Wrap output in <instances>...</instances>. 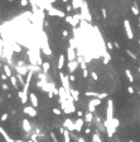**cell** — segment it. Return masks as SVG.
Segmentation results:
<instances>
[{
    "instance_id": "11",
    "label": "cell",
    "mask_w": 140,
    "mask_h": 142,
    "mask_svg": "<svg viewBox=\"0 0 140 142\" xmlns=\"http://www.w3.org/2000/svg\"><path fill=\"white\" fill-rule=\"evenodd\" d=\"M78 65H80V64H78L77 61H68V70H70V72H71V74L75 72Z\"/></svg>"
},
{
    "instance_id": "1",
    "label": "cell",
    "mask_w": 140,
    "mask_h": 142,
    "mask_svg": "<svg viewBox=\"0 0 140 142\" xmlns=\"http://www.w3.org/2000/svg\"><path fill=\"white\" fill-rule=\"evenodd\" d=\"M114 119V102L111 99L107 100V109H106V121L104 122V127L107 131L111 126V121Z\"/></svg>"
},
{
    "instance_id": "41",
    "label": "cell",
    "mask_w": 140,
    "mask_h": 142,
    "mask_svg": "<svg viewBox=\"0 0 140 142\" xmlns=\"http://www.w3.org/2000/svg\"><path fill=\"white\" fill-rule=\"evenodd\" d=\"M102 17L106 18L107 17V13H106V9H102Z\"/></svg>"
},
{
    "instance_id": "29",
    "label": "cell",
    "mask_w": 140,
    "mask_h": 142,
    "mask_svg": "<svg viewBox=\"0 0 140 142\" xmlns=\"http://www.w3.org/2000/svg\"><path fill=\"white\" fill-rule=\"evenodd\" d=\"M91 76H92V79H93L95 81H97V80H99V75H97V74L95 72V71H91Z\"/></svg>"
},
{
    "instance_id": "20",
    "label": "cell",
    "mask_w": 140,
    "mask_h": 142,
    "mask_svg": "<svg viewBox=\"0 0 140 142\" xmlns=\"http://www.w3.org/2000/svg\"><path fill=\"white\" fill-rule=\"evenodd\" d=\"M4 71H5V75L8 76V77H11V76H13L11 70H10V67H9L8 65H5V66H4Z\"/></svg>"
},
{
    "instance_id": "13",
    "label": "cell",
    "mask_w": 140,
    "mask_h": 142,
    "mask_svg": "<svg viewBox=\"0 0 140 142\" xmlns=\"http://www.w3.org/2000/svg\"><path fill=\"white\" fill-rule=\"evenodd\" d=\"M71 95H72L73 100H75V102H78V99H80L78 90H76V89H72V88H71Z\"/></svg>"
},
{
    "instance_id": "22",
    "label": "cell",
    "mask_w": 140,
    "mask_h": 142,
    "mask_svg": "<svg viewBox=\"0 0 140 142\" xmlns=\"http://www.w3.org/2000/svg\"><path fill=\"white\" fill-rule=\"evenodd\" d=\"M102 57H104V64H109L110 61H111V56H110L109 52H107V53H105Z\"/></svg>"
},
{
    "instance_id": "18",
    "label": "cell",
    "mask_w": 140,
    "mask_h": 142,
    "mask_svg": "<svg viewBox=\"0 0 140 142\" xmlns=\"http://www.w3.org/2000/svg\"><path fill=\"white\" fill-rule=\"evenodd\" d=\"M92 119H93V116H92V113L90 112V113H87V114L85 116V123H88V124H90V123L92 122Z\"/></svg>"
},
{
    "instance_id": "15",
    "label": "cell",
    "mask_w": 140,
    "mask_h": 142,
    "mask_svg": "<svg viewBox=\"0 0 140 142\" xmlns=\"http://www.w3.org/2000/svg\"><path fill=\"white\" fill-rule=\"evenodd\" d=\"M82 1L83 0H72V6H73V9H80L81 8V5H82Z\"/></svg>"
},
{
    "instance_id": "32",
    "label": "cell",
    "mask_w": 140,
    "mask_h": 142,
    "mask_svg": "<svg viewBox=\"0 0 140 142\" xmlns=\"http://www.w3.org/2000/svg\"><path fill=\"white\" fill-rule=\"evenodd\" d=\"M88 110H90L91 113H95V112H96V107H93V105H90V104H88Z\"/></svg>"
},
{
    "instance_id": "52",
    "label": "cell",
    "mask_w": 140,
    "mask_h": 142,
    "mask_svg": "<svg viewBox=\"0 0 140 142\" xmlns=\"http://www.w3.org/2000/svg\"><path fill=\"white\" fill-rule=\"evenodd\" d=\"M91 142H95V141H93V140H92V141H91Z\"/></svg>"
},
{
    "instance_id": "24",
    "label": "cell",
    "mask_w": 140,
    "mask_h": 142,
    "mask_svg": "<svg viewBox=\"0 0 140 142\" xmlns=\"http://www.w3.org/2000/svg\"><path fill=\"white\" fill-rule=\"evenodd\" d=\"M10 83H11V85H13L14 88H18V81H17V77H15V76H11V77H10Z\"/></svg>"
},
{
    "instance_id": "6",
    "label": "cell",
    "mask_w": 140,
    "mask_h": 142,
    "mask_svg": "<svg viewBox=\"0 0 140 142\" xmlns=\"http://www.w3.org/2000/svg\"><path fill=\"white\" fill-rule=\"evenodd\" d=\"M63 126L66 127V129L70 131V132H73V131H75V122L71 121V119H66V121L63 122Z\"/></svg>"
},
{
    "instance_id": "38",
    "label": "cell",
    "mask_w": 140,
    "mask_h": 142,
    "mask_svg": "<svg viewBox=\"0 0 140 142\" xmlns=\"http://www.w3.org/2000/svg\"><path fill=\"white\" fill-rule=\"evenodd\" d=\"M66 10H67L68 13L72 12V10H73V6H72V5H67V6H66Z\"/></svg>"
},
{
    "instance_id": "43",
    "label": "cell",
    "mask_w": 140,
    "mask_h": 142,
    "mask_svg": "<svg viewBox=\"0 0 140 142\" xmlns=\"http://www.w3.org/2000/svg\"><path fill=\"white\" fill-rule=\"evenodd\" d=\"M77 141H78V142H86V140H85L83 137H77Z\"/></svg>"
},
{
    "instance_id": "10",
    "label": "cell",
    "mask_w": 140,
    "mask_h": 142,
    "mask_svg": "<svg viewBox=\"0 0 140 142\" xmlns=\"http://www.w3.org/2000/svg\"><path fill=\"white\" fill-rule=\"evenodd\" d=\"M21 127H23V129L25 132H30L32 131V124L29 123L28 119H23V121H21Z\"/></svg>"
},
{
    "instance_id": "45",
    "label": "cell",
    "mask_w": 140,
    "mask_h": 142,
    "mask_svg": "<svg viewBox=\"0 0 140 142\" xmlns=\"http://www.w3.org/2000/svg\"><path fill=\"white\" fill-rule=\"evenodd\" d=\"M85 133H86V134H90V133H91V129H90V128H86V129H85Z\"/></svg>"
},
{
    "instance_id": "12",
    "label": "cell",
    "mask_w": 140,
    "mask_h": 142,
    "mask_svg": "<svg viewBox=\"0 0 140 142\" xmlns=\"http://www.w3.org/2000/svg\"><path fill=\"white\" fill-rule=\"evenodd\" d=\"M18 96L20 98L21 104H25V103L28 102V94H25L23 90H19V91H18Z\"/></svg>"
},
{
    "instance_id": "4",
    "label": "cell",
    "mask_w": 140,
    "mask_h": 142,
    "mask_svg": "<svg viewBox=\"0 0 140 142\" xmlns=\"http://www.w3.org/2000/svg\"><path fill=\"white\" fill-rule=\"evenodd\" d=\"M124 28H125V32H126V36L129 39H132L134 38V32H132V28H131V24H130V20L125 19L124 20Z\"/></svg>"
},
{
    "instance_id": "51",
    "label": "cell",
    "mask_w": 140,
    "mask_h": 142,
    "mask_svg": "<svg viewBox=\"0 0 140 142\" xmlns=\"http://www.w3.org/2000/svg\"><path fill=\"white\" fill-rule=\"evenodd\" d=\"M139 72H140V67H139Z\"/></svg>"
},
{
    "instance_id": "14",
    "label": "cell",
    "mask_w": 140,
    "mask_h": 142,
    "mask_svg": "<svg viewBox=\"0 0 140 142\" xmlns=\"http://www.w3.org/2000/svg\"><path fill=\"white\" fill-rule=\"evenodd\" d=\"M64 60H66L64 55H60V58H58V69H60V70L63 69V66H64Z\"/></svg>"
},
{
    "instance_id": "27",
    "label": "cell",
    "mask_w": 140,
    "mask_h": 142,
    "mask_svg": "<svg viewBox=\"0 0 140 142\" xmlns=\"http://www.w3.org/2000/svg\"><path fill=\"white\" fill-rule=\"evenodd\" d=\"M64 19H66V22H67V23H70V24L72 26V22H73V17H72V15H67Z\"/></svg>"
},
{
    "instance_id": "25",
    "label": "cell",
    "mask_w": 140,
    "mask_h": 142,
    "mask_svg": "<svg viewBox=\"0 0 140 142\" xmlns=\"http://www.w3.org/2000/svg\"><path fill=\"white\" fill-rule=\"evenodd\" d=\"M17 79L19 80V84H21V85H23V86H24V84H25V81H24V79H23V76H21V75H20V74H18V75H17Z\"/></svg>"
},
{
    "instance_id": "36",
    "label": "cell",
    "mask_w": 140,
    "mask_h": 142,
    "mask_svg": "<svg viewBox=\"0 0 140 142\" xmlns=\"http://www.w3.org/2000/svg\"><path fill=\"white\" fill-rule=\"evenodd\" d=\"M28 3H29V0H20V5H23V6L28 5Z\"/></svg>"
},
{
    "instance_id": "8",
    "label": "cell",
    "mask_w": 140,
    "mask_h": 142,
    "mask_svg": "<svg viewBox=\"0 0 140 142\" xmlns=\"http://www.w3.org/2000/svg\"><path fill=\"white\" fill-rule=\"evenodd\" d=\"M24 113L25 114H28L29 117H37V110H35V108L34 107H25L24 108Z\"/></svg>"
},
{
    "instance_id": "34",
    "label": "cell",
    "mask_w": 140,
    "mask_h": 142,
    "mask_svg": "<svg viewBox=\"0 0 140 142\" xmlns=\"http://www.w3.org/2000/svg\"><path fill=\"white\" fill-rule=\"evenodd\" d=\"M126 53H128V55H129L130 57H132V58H134V60H136V56H135L134 53H132L131 51H129V50H128V51H126Z\"/></svg>"
},
{
    "instance_id": "26",
    "label": "cell",
    "mask_w": 140,
    "mask_h": 142,
    "mask_svg": "<svg viewBox=\"0 0 140 142\" xmlns=\"http://www.w3.org/2000/svg\"><path fill=\"white\" fill-rule=\"evenodd\" d=\"M131 12H132V13H134V14H135V15H139V14H140V12H139V9L136 8V6H135V5H132V6H131Z\"/></svg>"
},
{
    "instance_id": "53",
    "label": "cell",
    "mask_w": 140,
    "mask_h": 142,
    "mask_svg": "<svg viewBox=\"0 0 140 142\" xmlns=\"http://www.w3.org/2000/svg\"><path fill=\"white\" fill-rule=\"evenodd\" d=\"M9 1H13V0H9Z\"/></svg>"
},
{
    "instance_id": "19",
    "label": "cell",
    "mask_w": 140,
    "mask_h": 142,
    "mask_svg": "<svg viewBox=\"0 0 140 142\" xmlns=\"http://www.w3.org/2000/svg\"><path fill=\"white\" fill-rule=\"evenodd\" d=\"M125 75H126L128 80L130 81V84H131V83H134V76L131 75V72H130V70H125Z\"/></svg>"
},
{
    "instance_id": "17",
    "label": "cell",
    "mask_w": 140,
    "mask_h": 142,
    "mask_svg": "<svg viewBox=\"0 0 140 142\" xmlns=\"http://www.w3.org/2000/svg\"><path fill=\"white\" fill-rule=\"evenodd\" d=\"M90 105H93V107H97V105H100L101 104V99H99V98H93V99H91L90 100Z\"/></svg>"
},
{
    "instance_id": "46",
    "label": "cell",
    "mask_w": 140,
    "mask_h": 142,
    "mask_svg": "<svg viewBox=\"0 0 140 142\" xmlns=\"http://www.w3.org/2000/svg\"><path fill=\"white\" fill-rule=\"evenodd\" d=\"M3 89H4V90H8V89H9V86L6 85V84H3Z\"/></svg>"
},
{
    "instance_id": "9",
    "label": "cell",
    "mask_w": 140,
    "mask_h": 142,
    "mask_svg": "<svg viewBox=\"0 0 140 142\" xmlns=\"http://www.w3.org/2000/svg\"><path fill=\"white\" fill-rule=\"evenodd\" d=\"M29 99H30V104H32V107H34V108L38 107V98H37L35 93H30V94H29Z\"/></svg>"
},
{
    "instance_id": "23",
    "label": "cell",
    "mask_w": 140,
    "mask_h": 142,
    "mask_svg": "<svg viewBox=\"0 0 140 142\" xmlns=\"http://www.w3.org/2000/svg\"><path fill=\"white\" fill-rule=\"evenodd\" d=\"M92 140H93L95 142H102V140H101V137H100L99 133H93V134H92Z\"/></svg>"
},
{
    "instance_id": "35",
    "label": "cell",
    "mask_w": 140,
    "mask_h": 142,
    "mask_svg": "<svg viewBox=\"0 0 140 142\" xmlns=\"http://www.w3.org/2000/svg\"><path fill=\"white\" fill-rule=\"evenodd\" d=\"M49 134H50V137H52V140H53V142H58V140H57V137H56V134H54L53 132H50Z\"/></svg>"
},
{
    "instance_id": "50",
    "label": "cell",
    "mask_w": 140,
    "mask_h": 142,
    "mask_svg": "<svg viewBox=\"0 0 140 142\" xmlns=\"http://www.w3.org/2000/svg\"><path fill=\"white\" fill-rule=\"evenodd\" d=\"M129 142H134V141H132V140H130V141H129Z\"/></svg>"
},
{
    "instance_id": "16",
    "label": "cell",
    "mask_w": 140,
    "mask_h": 142,
    "mask_svg": "<svg viewBox=\"0 0 140 142\" xmlns=\"http://www.w3.org/2000/svg\"><path fill=\"white\" fill-rule=\"evenodd\" d=\"M42 71L44 72V74H47L48 72V70H49V67H50V65H49V62L48 61H43V64H42Z\"/></svg>"
},
{
    "instance_id": "37",
    "label": "cell",
    "mask_w": 140,
    "mask_h": 142,
    "mask_svg": "<svg viewBox=\"0 0 140 142\" xmlns=\"http://www.w3.org/2000/svg\"><path fill=\"white\" fill-rule=\"evenodd\" d=\"M82 75H83V77H87V76H88V70H87V69L82 70Z\"/></svg>"
},
{
    "instance_id": "39",
    "label": "cell",
    "mask_w": 140,
    "mask_h": 142,
    "mask_svg": "<svg viewBox=\"0 0 140 142\" xmlns=\"http://www.w3.org/2000/svg\"><path fill=\"white\" fill-rule=\"evenodd\" d=\"M80 66H81V69H82V70H85V69H86V62H85V61H83V62H81Z\"/></svg>"
},
{
    "instance_id": "28",
    "label": "cell",
    "mask_w": 140,
    "mask_h": 142,
    "mask_svg": "<svg viewBox=\"0 0 140 142\" xmlns=\"http://www.w3.org/2000/svg\"><path fill=\"white\" fill-rule=\"evenodd\" d=\"M13 50H14V52H20V46H18V44H15V43H13Z\"/></svg>"
},
{
    "instance_id": "33",
    "label": "cell",
    "mask_w": 140,
    "mask_h": 142,
    "mask_svg": "<svg viewBox=\"0 0 140 142\" xmlns=\"http://www.w3.org/2000/svg\"><path fill=\"white\" fill-rule=\"evenodd\" d=\"M53 113H54L56 116H61L62 110H61V109H57V108H54V109H53Z\"/></svg>"
},
{
    "instance_id": "49",
    "label": "cell",
    "mask_w": 140,
    "mask_h": 142,
    "mask_svg": "<svg viewBox=\"0 0 140 142\" xmlns=\"http://www.w3.org/2000/svg\"><path fill=\"white\" fill-rule=\"evenodd\" d=\"M20 142H33V141H20Z\"/></svg>"
},
{
    "instance_id": "2",
    "label": "cell",
    "mask_w": 140,
    "mask_h": 142,
    "mask_svg": "<svg viewBox=\"0 0 140 142\" xmlns=\"http://www.w3.org/2000/svg\"><path fill=\"white\" fill-rule=\"evenodd\" d=\"M81 17H82V19L83 20H86V22H91V14H90V12H88V8H87V3L85 1V0H83V1H82V5H81Z\"/></svg>"
},
{
    "instance_id": "30",
    "label": "cell",
    "mask_w": 140,
    "mask_h": 142,
    "mask_svg": "<svg viewBox=\"0 0 140 142\" xmlns=\"http://www.w3.org/2000/svg\"><path fill=\"white\" fill-rule=\"evenodd\" d=\"M8 117H9V114H8V113H4V114L1 116V118H0V121H1V122H5L6 119H8Z\"/></svg>"
},
{
    "instance_id": "42",
    "label": "cell",
    "mask_w": 140,
    "mask_h": 142,
    "mask_svg": "<svg viewBox=\"0 0 140 142\" xmlns=\"http://www.w3.org/2000/svg\"><path fill=\"white\" fill-rule=\"evenodd\" d=\"M76 113H77V116H78V118H81V117H82V116H83V113H82V112H81V110H77V112H76Z\"/></svg>"
},
{
    "instance_id": "54",
    "label": "cell",
    "mask_w": 140,
    "mask_h": 142,
    "mask_svg": "<svg viewBox=\"0 0 140 142\" xmlns=\"http://www.w3.org/2000/svg\"><path fill=\"white\" fill-rule=\"evenodd\" d=\"M139 22H140V18H139Z\"/></svg>"
},
{
    "instance_id": "3",
    "label": "cell",
    "mask_w": 140,
    "mask_h": 142,
    "mask_svg": "<svg viewBox=\"0 0 140 142\" xmlns=\"http://www.w3.org/2000/svg\"><path fill=\"white\" fill-rule=\"evenodd\" d=\"M46 10H47V13L49 14V15H52V17H61V18H66V14L63 13V12H61L60 9H56V8H53L50 4H48L47 6H46Z\"/></svg>"
},
{
    "instance_id": "7",
    "label": "cell",
    "mask_w": 140,
    "mask_h": 142,
    "mask_svg": "<svg viewBox=\"0 0 140 142\" xmlns=\"http://www.w3.org/2000/svg\"><path fill=\"white\" fill-rule=\"evenodd\" d=\"M83 124H85V119L82 118H78L77 121L75 122V131L76 132H81L83 128Z\"/></svg>"
},
{
    "instance_id": "21",
    "label": "cell",
    "mask_w": 140,
    "mask_h": 142,
    "mask_svg": "<svg viewBox=\"0 0 140 142\" xmlns=\"http://www.w3.org/2000/svg\"><path fill=\"white\" fill-rule=\"evenodd\" d=\"M63 142H71V140H70V131H67V129L63 132Z\"/></svg>"
},
{
    "instance_id": "48",
    "label": "cell",
    "mask_w": 140,
    "mask_h": 142,
    "mask_svg": "<svg viewBox=\"0 0 140 142\" xmlns=\"http://www.w3.org/2000/svg\"><path fill=\"white\" fill-rule=\"evenodd\" d=\"M6 77H8L6 75H1V79H3V80H6Z\"/></svg>"
},
{
    "instance_id": "5",
    "label": "cell",
    "mask_w": 140,
    "mask_h": 142,
    "mask_svg": "<svg viewBox=\"0 0 140 142\" xmlns=\"http://www.w3.org/2000/svg\"><path fill=\"white\" fill-rule=\"evenodd\" d=\"M67 58H68V61H76V51L71 46L67 50Z\"/></svg>"
},
{
    "instance_id": "31",
    "label": "cell",
    "mask_w": 140,
    "mask_h": 142,
    "mask_svg": "<svg viewBox=\"0 0 140 142\" xmlns=\"http://www.w3.org/2000/svg\"><path fill=\"white\" fill-rule=\"evenodd\" d=\"M106 47H107V50H110V51H111V50L114 48V44H112L111 42H106Z\"/></svg>"
},
{
    "instance_id": "44",
    "label": "cell",
    "mask_w": 140,
    "mask_h": 142,
    "mask_svg": "<svg viewBox=\"0 0 140 142\" xmlns=\"http://www.w3.org/2000/svg\"><path fill=\"white\" fill-rule=\"evenodd\" d=\"M62 34H63L64 37H67V36H68V32L66 31V29H63V32H62Z\"/></svg>"
},
{
    "instance_id": "47",
    "label": "cell",
    "mask_w": 140,
    "mask_h": 142,
    "mask_svg": "<svg viewBox=\"0 0 140 142\" xmlns=\"http://www.w3.org/2000/svg\"><path fill=\"white\" fill-rule=\"evenodd\" d=\"M68 79H70L71 81H75V79H76V77H75V76H73V75H71V76H68Z\"/></svg>"
},
{
    "instance_id": "40",
    "label": "cell",
    "mask_w": 140,
    "mask_h": 142,
    "mask_svg": "<svg viewBox=\"0 0 140 142\" xmlns=\"http://www.w3.org/2000/svg\"><path fill=\"white\" fill-rule=\"evenodd\" d=\"M128 91H129L130 94H132V93H134V88H132V86H129V88H128Z\"/></svg>"
}]
</instances>
